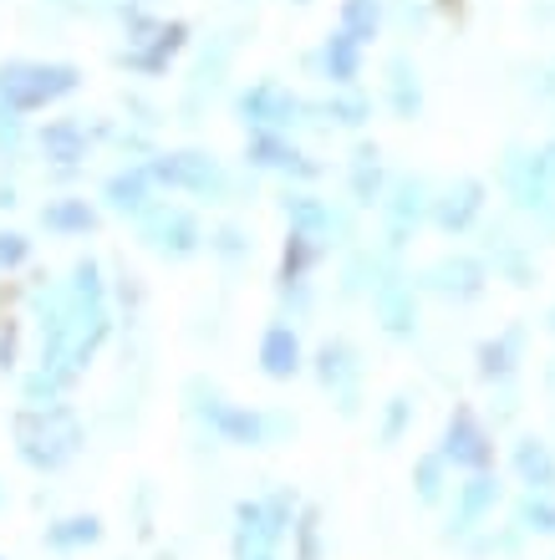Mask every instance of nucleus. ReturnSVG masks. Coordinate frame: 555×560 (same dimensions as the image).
Returning a JSON list of instances; mask_svg holds the SVG:
<instances>
[{"instance_id": "nucleus-15", "label": "nucleus", "mask_w": 555, "mask_h": 560, "mask_svg": "<svg viewBox=\"0 0 555 560\" xmlns=\"http://www.w3.org/2000/svg\"><path fill=\"white\" fill-rule=\"evenodd\" d=\"M520 469H525L530 479H541V485H551V479H555V469H551V458H545V448H530V443L520 448Z\"/></svg>"}, {"instance_id": "nucleus-17", "label": "nucleus", "mask_w": 555, "mask_h": 560, "mask_svg": "<svg viewBox=\"0 0 555 560\" xmlns=\"http://www.w3.org/2000/svg\"><path fill=\"white\" fill-rule=\"evenodd\" d=\"M362 113H367V107L357 103V97H351V103H336V118H342V122H362Z\"/></svg>"}, {"instance_id": "nucleus-3", "label": "nucleus", "mask_w": 555, "mask_h": 560, "mask_svg": "<svg viewBox=\"0 0 555 560\" xmlns=\"http://www.w3.org/2000/svg\"><path fill=\"white\" fill-rule=\"evenodd\" d=\"M322 61H326V77H332V82H351V77L362 72V42L347 36V31H336L332 42H326Z\"/></svg>"}, {"instance_id": "nucleus-5", "label": "nucleus", "mask_w": 555, "mask_h": 560, "mask_svg": "<svg viewBox=\"0 0 555 560\" xmlns=\"http://www.w3.org/2000/svg\"><path fill=\"white\" fill-rule=\"evenodd\" d=\"M479 194H484L479 184H459V189H453L449 199L439 205V224H443V230H464V224L479 214Z\"/></svg>"}, {"instance_id": "nucleus-11", "label": "nucleus", "mask_w": 555, "mask_h": 560, "mask_svg": "<svg viewBox=\"0 0 555 560\" xmlns=\"http://www.w3.org/2000/svg\"><path fill=\"white\" fill-rule=\"evenodd\" d=\"M393 107L397 113H418V82H413L408 61H393Z\"/></svg>"}, {"instance_id": "nucleus-14", "label": "nucleus", "mask_w": 555, "mask_h": 560, "mask_svg": "<svg viewBox=\"0 0 555 560\" xmlns=\"http://www.w3.org/2000/svg\"><path fill=\"white\" fill-rule=\"evenodd\" d=\"M250 153H255V163H270V168H276V163H291V159H296L291 148L280 143V138H270V133L255 138V143H250Z\"/></svg>"}, {"instance_id": "nucleus-6", "label": "nucleus", "mask_w": 555, "mask_h": 560, "mask_svg": "<svg viewBox=\"0 0 555 560\" xmlns=\"http://www.w3.org/2000/svg\"><path fill=\"white\" fill-rule=\"evenodd\" d=\"M42 143H46V153H51V159L72 163V159H82V148H88V133H82L77 122L61 118V122H51V128L42 133Z\"/></svg>"}, {"instance_id": "nucleus-1", "label": "nucleus", "mask_w": 555, "mask_h": 560, "mask_svg": "<svg viewBox=\"0 0 555 560\" xmlns=\"http://www.w3.org/2000/svg\"><path fill=\"white\" fill-rule=\"evenodd\" d=\"M72 88H77V67H61V61H5L0 67V97L15 113H36V107L67 97Z\"/></svg>"}, {"instance_id": "nucleus-8", "label": "nucleus", "mask_w": 555, "mask_h": 560, "mask_svg": "<svg viewBox=\"0 0 555 560\" xmlns=\"http://www.w3.org/2000/svg\"><path fill=\"white\" fill-rule=\"evenodd\" d=\"M261 362L265 372H276V377H286V372H296V337L286 331V326H276L270 337H265L261 347Z\"/></svg>"}, {"instance_id": "nucleus-10", "label": "nucleus", "mask_w": 555, "mask_h": 560, "mask_svg": "<svg viewBox=\"0 0 555 560\" xmlns=\"http://www.w3.org/2000/svg\"><path fill=\"white\" fill-rule=\"evenodd\" d=\"M245 113L255 122H286V113H296V103H286L276 88H255L245 92Z\"/></svg>"}, {"instance_id": "nucleus-12", "label": "nucleus", "mask_w": 555, "mask_h": 560, "mask_svg": "<svg viewBox=\"0 0 555 560\" xmlns=\"http://www.w3.org/2000/svg\"><path fill=\"white\" fill-rule=\"evenodd\" d=\"M107 194H113L117 209H138V205H143V178H138V174H117L113 184H107Z\"/></svg>"}, {"instance_id": "nucleus-4", "label": "nucleus", "mask_w": 555, "mask_h": 560, "mask_svg": "<svg viewBox=\"0 0 555 560\" xmlns=\"http://www.w3.org/2000/svg\"><path fill=\"white\" fill-rule=\"evenodd\" d=\"M178 46H184V26H178V21L174 26H153V46H148V51H128V67H138V72H159Z\"/></svg>"}, {"instance_id": "nucleus-2", "label": "nucleus", "mask_w": 555, "mask_h": 560, "mask_svg": "<svg viewBox=\"0 0 555 560\" xmlns=\"http://www.w3.org/2000/svg\"><path fill=\"white\" fill-rule=\"evenodd\" d=\"M153 178L178 184V189H215L220 184V174H215V163L205 153H169V159L153 163Z\"/></svg>"}, {"instance_id": "nucleus-9", "label": "nucleus", "mask_w": 555, "mask_h": 560, "mask_svg": "<svg viewBox=\"0 0 555 560\" xmlns=\"http://www.w3.org/2000/svg\"><path fill=\"white\" fill-rule=\"evenodd\" d=\"M378 0H342V31L357 36V42H372V31H378Z\"/></svg>"}, {"instance_id": "nucleus-7", "label": "nucleus", "mask_w": 555, "mask_h": 560, "mask_svg": "<svg viewBox=\"0 0 555 560\" xmlns=\"http://www.w3.org/2000/svg\"><path fill=\"white\" fill-rule=\"evenodd\" d=\"M449 448H453L459 458H464V464H484V458H489V448H484V433L474 428V418H469V413L453 418V428H449Z\"/></svg>"}, {"instance_id": "nucleus-13", "label": "nucleus", "mask_w": 555, "mask_h": 560, "mask_svg": "<svg viewBox=\"0 0 555 560\" xmlns=\"http://www.w3.org/2000/svg\"><path fill=\"white\" fill-rule=\"evenodd\" d=\"M46 224H57V230H88L92 209L88 205H57V209H46Z\"/></svg>"}, {"instance_id": "nucleus-16", "label": "nucleus", "mask_w": 555, "mask_h": 560, "mask_svg": "<svg viewBox=\"0 0 555 560\" xmlns=\"http://www.w3.org/2000/svg\"><path fill=\"white\" fill-rule=\"evenodd\" d=\"M15 260H26V240H21V235H0V266H15Z\"/></svg>"}]
</instances>
